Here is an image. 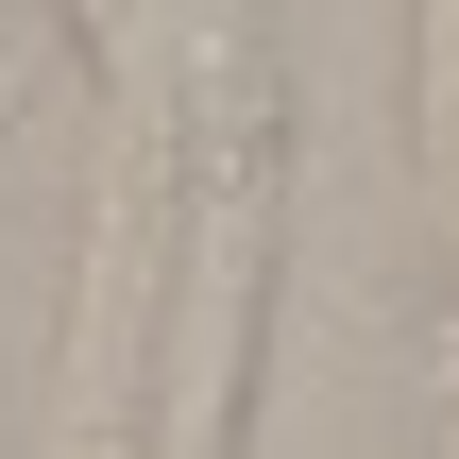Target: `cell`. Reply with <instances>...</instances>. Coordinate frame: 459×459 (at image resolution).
<instances>
[{"instance_id":"1","label":"cell","mask_w":459,"mask_h":459,"mask_svg":"<svg viewBox=\"0 0 459 459\" xmlns=\"http://www.w3.org/2000/svg\"><path fill=\"white\" fill-rule=\"evenodd\" d=\"M409 187L443 255V426H459V0H409Z\"/></svg>"}]
</instances>
